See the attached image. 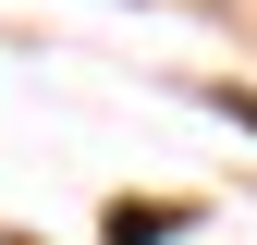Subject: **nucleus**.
Listing matches in <instances>:
<instances>
[{
  "instance_id": "obj_1",
  "label": "nucleus",
  "mask_w": 257,
  "mask_h": 245,
  "mask_svg": "<svg viewBox=\"0 0 257 245\" xmlns=\"http://www.w3.org/2000/svg\"><path fill=\"white\" fill-rule=\"evenodd\" d=\"M184 221H172V208H110V245H172Z\"/></svg>"
},
{
  "instance_id": "obj_2",
  "label": "nucleus",
  "mask_w": 257,
  "mask_h": 245,
  "mask_svg": "<svg viewBox=\"0 0 257 245\" xmlns=\"http://www.w3.org/2000/svg\"><path fill=\"white\" fill-rule=\"evenodd\" d=\"M220 110H233V122H245V135H257V98H220Z\"/></svg>"
}]
</instances>
